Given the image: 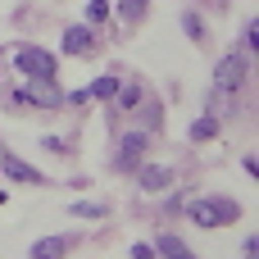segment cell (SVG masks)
Segmentation results:
<instances>
[{
	"instance_id": "cell-1",
	"label": "cell",
	"mask_w": 259,
	"mask_h": 259,
	"mask_svg": "<svg viewBox=\"0 0 259 259\" xmlns=\"http://www.w3.org/2000/svg\"><path fill=\"white\" fill-rule=\"evenodd\" d=\"M187 214H191V223H200V228H223V223H237V219H241L237 200H191Z\"/></svg>"
},
{
	"instance_id": "cell-3",
	"label": "cell",
	"mask_w": 259,
	"mask_h": 259,
	"mask_svg": "<svg viewBox=\"0 0 259 259\" xmlns=\"http://www.w3.org/2000/svg\"><path fill=\"white\" fill-rule=\"evenodd\" d=\"M250 77V64H246V55H223L219 59V68H214V87L219 91H241V82Z\"/></svg>"
},
{
	"instance_id": "cell-6",
	"label": "cell",
	"mask_w": 259,
	"mask_h": 259,
	"mask_svg": "<svg viewBox=\"0 0 259 259\" xmlns=\"http://www.w3.org/2000/svg\"><path fill=\"white\" fill-rule=\"evenodd\" d=\"M137 182H141L146 191H164V187H173V168H168V164H146V168L137 173Z\"/></svg>"
},
{
	"instance_id": "cell-17",
	"label": "cell",
	"mask_w": 259,
	"mask_h": 259,
	"mask_svg": "<svg viewBox=\"0 0 259 259\" xmlns=\"http://www.w3.org/2000/svg\"><path fill=\"white\" fill-rule=\"evenodd\" d=\"M105 14H109L105 0H91V5H87V23H105Z\"/></svg>"
},
{
	"instance_id": "cell-4",
	"label": "cell",
	"mask_w": 259,
	"mask_h": 259,
	"mask_svg": "<svg viewBox=\"0 0 259 259\" xmlns=\"http://www.w3.org/2000/svg\"><path fill=\"white\" fill-rule=\"evenodd\" d=\"M18 100H27V105H59L64 100V91L55 87V77H27L23 87H18Z\"/></svg>"
},
{
	"instance_id": "cell-5",
	"label": "cell",
	"mask_w": 259,
	"mask_h": 259,
	"mask_svg": "<svg viewBox=\"0 0 259 259\" xmlns=\"http://www.w3.org/2000/svg\"><path fill=\"white\" fill-rule=\"evenodd\" d=\"M0 168H5V173H9L14 182H32V187H41V182H46V178H41V173H36L32 164H23L18 155H0Z\"/></svg>"
},
{
	"instance_id": "cell-16",
	"label": "cell",
	"mask_w": 259,
	"mask_h": 259,
	"mask_svg": "<svg viewBox=\"0 0 259 259\" xmlns=\"http://www.w3.org/2000/svg\"><path fill=\"white\" fill-rule=\"evenodd\" d=\"M182 27H187V36H191V41H205V23H200L196 14H187V18H182Z\"/></svg>"
},
{
	"instance_id": "cell-13",
	"label": "cell",
	"mask_w": 259,
	"mask_h": 259,
	"mask_svg": "<svg viewBox=\"0 0 259 259\" xmlns=\"http://www.w3.org/2000/svg\"><path fill=\"white\" fill-rule=\"evenodd\" d=\"M118 14H123L127 23H137V18L146 14V0H118Z\"/></svg>"
},
{
	"instance_id": "cell-11",
	"label": "cell",
	"mask_w": 259,
	"mask_h": 259,
	"mask_svg": "<svg viewBox=\"0 0 259 259\" xmlns=\"http://www.w3.org/2000/svg\"><path fill=\"white\" fill-rule=\"evenodd\" d=\"M114 87H118V77H96V82L87 87V96H96V100H105V96H114Z\"/></svg>"
},
{
	"instance_id": "cell-10",
	"label": "cell",
	"mask_w": 259,
	"mask_h": 259,
	"mask_svg": "<svg viewBox=\"0 0 259 259\" xmlns=\"http://www.w3.org/2000/svg\"><path fill=\"white\" fill-rule=\"evenodd\" d=\"M155 250H159V255H191V250H187V241H182V237H168V232L155 241Z\"/></svg>"
},
{
	"instance_id": "cell-12",
	"label": "cell",
	"mask_w": 259,
	"mask_h": 259,
	"mask_svg": "<svg viewBox=\"0 0 259 259\" xmlns=\"http://www.w3.org/2000/svg\"><path fill=\"white\" fill-rule=\"evenodd\" d=\"M114 96H118V105H123V109H132V105L141 100V87H137V82H127V87H114Z\"/></svg>"
},
{
	"instance_id": "cell-7",
	"label": "cell",
	"mask_w": 259,
	"mask_h": 259,
	"mask_svg": "<svg viewBox=\"0 0 259 259\" xmlns=\"http://www.w3.org/2000/svg\"><path fill=\"white\" fill-rule=\"evenodd\" d=\"M64 50L68 55H87L91 50V27H68L64 32Z\"/></svg>"
},
{
	"instance_id": "cell-15",
	"label": "cell",
	"mask_w": 259,
	"mask_h": 259,
	"mask_svg": "<svg viewBox=\"0 0 259 259\" xmlns=\"http://www.w3.org/2000/svg\"><path fill=\"white\" fill-rule=\"evenodd\" d=\"M73 214H77V219H100V214H105V205H96V200H77V205H73Z\"/></svg>"
},
{
	"instance_id": "cell-14",
	"label": "cell",
	"mask_w": 259,
	"mask_h": 259,
	"mask_svg": "<svg viewBox=\"0 0 259 259\" xmlns=\"http://www.w3.org/2000/svg\"><path fill=\"white\" fill-rule=\"evenodd\" d=\"M214 127H219L214 118H196V123H191V141H205V137H214Z\"/></svg>"
},
{
	"instance_id": "cell-2",
	"label": "cell",
	"mask_w": 259,
	"mask_h": 259,
	"mask_svg": "<svg viewBox=\"0 0 259 259\" xmlns=\"http://www.w3.org/2000/svg\"><path fill=\"white\" fill-rule=\"evenodd\" d=\"M14 64H18V73L23 77H55V55L50 50H41V46H18L14 50Z\"/></svg>"
},
{
	"instance_id": "cell-8",
	"label": "cell",
	"mask_w": 259,
	"mask_h": 259,
	"mask_svg": "<svg viewBox=\"0 0 259 259\" xmlns=\"http://www.w3.org/2000/svg\"><path fill=\"white\" fill-rule=\"evenodd\" d=\"M64 250H68L64 237H41V241L32 246V259H55V255H64Z\"/></svg>"
},
{
	"instance_id": "cell-9",
	"label": "cell",
	"mask_w": 259,
	"mask_h": 259,
	"mask_svg": "<svg viewBox=\"0 0 259 259\" xmlns=\"http://www.w3.org/2000/svg\"><path fill=\"white\" fill-rule=\"evenodd\" d=\"M141 150H146V137H141V132L123 137V164H137V159H141Z\"/></svg>"
}]
</instances>
